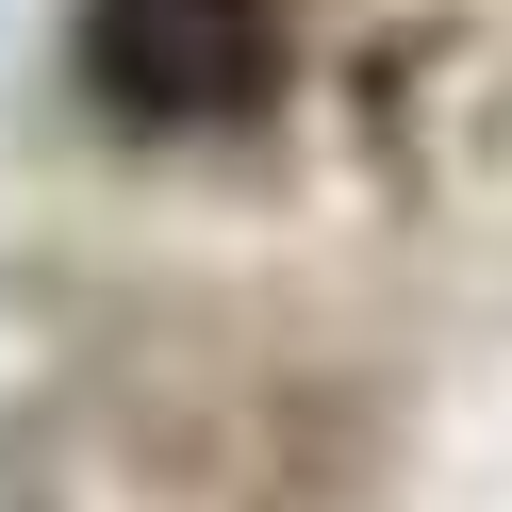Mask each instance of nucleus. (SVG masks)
I'll return each instance as SVG.
<instances>
[{
	"label": "nucleus",
	"mask_w": 512,
	"mask_h": 512,
	"mask_svg": "<svg viewBox=\"0 0 512 512\" xmlns=\"http://www.w3.org/2000/svg\"><path fill=\"white\" fill-rule=\"evenodd\" d=\"M83 83L149 133L248 116L281 83V0H83Z\"/></svg>",
	"instance_id": "nucleus-1"
}]
</instances>
